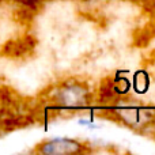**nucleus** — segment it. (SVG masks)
Masks as SVG:
<instances>
[{
  "instance_id": "1",
  "label": "nucleus",
  "mask_w": 155,
  "mask_h": 155,
  "mask_svg": "<svg viewBox=\"0 0 155 155\" xmlns=\"http://www.w3.org/2000/svg\"><path fill=\"white\" fill-rule=\"evenodd\" d=\"M90 91L87 86L82 82L70 79L63 82L53 91V99L61 106L68 107H80L88 104Z\"/></svg>"
},
{
  "instance_id": "2",
  "label": "nucleus",
  "mask_w": 155,
  "mask_h": 155,
  "mask_svg": "<svg viewBox=\"0 0 155 155\" xmlns=\"http://www.w3.org/2000/svg\"><path fill=\"white\" fill-rule=\"evenodd\" d=\"M35 151L40 154L63 155V154H80L90 153V148L82 140L70 139V137H56V139L44 140L37 146Z\"/></svg>"
}]
</instances>
